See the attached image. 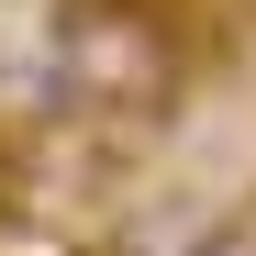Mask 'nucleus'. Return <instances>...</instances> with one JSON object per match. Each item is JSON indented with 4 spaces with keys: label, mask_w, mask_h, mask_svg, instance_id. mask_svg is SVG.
I'll list each match as a JSON object with an SVG mask.
<instances>
[{
    "label": "nucleus",
    "mask_w": 256,
    "mask_h": 256,
    "mask_svg": "<svg viewBox=\"0 0 256 256\" xmlns=\"http://www.w3.org/2000/svg\"><path fill=\"white\" fill-rule=\"evenodd\" d=\"M45 56H56V100H90L122 122H156L178 100V22L156 0H56Z\"/></svg>",
    "instance_id": "obj_1"
},
{
    "label": "nucleus",
    "mask_w": 256,
    "mask_h": 256,
    "mask_svg": "<svg viewBox=\"0 0 256 256\" xmlns=\"http://www.w3.org/2000/svg\"><path fill=\"white\" fill-rule=\"evenodd\" d=\"M190 256H256V212H234V223H212Z\"/></svg>",
    "instance_id": "obj_2"
}]
</instances>
